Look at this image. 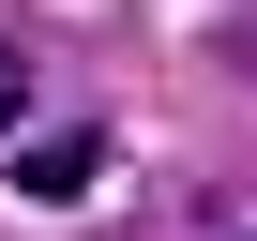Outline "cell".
<instances>
[{
	"mask_svg": "<svg viewBox=\"0 0 257 241\" xmlns=\"http://www.w3.org/2000/svg\"><path fill=\"white\" fill-rule=\"evenodd\" d=\"M0 120H16V60H0Z\"/></svg>",
	"mask_w": 257,
	"mask_h": 241,
	"instance_id": "2",
	"label": "cell"
},
{
	"mask_svg": "<svg viewBox=\"0 0 257 241\" xmlns=\"http://www.w3.org/2000/svg\"><path fill=\"white\" fill-rule=\"evenodd\" d=\"M16 181H31V196H76V181H91V136H31Z\"/></svg>",
	"mask_w": 257,
	"mask_h": 241,
	"instance_id": "1",
	"label": "cell"
}]
</instances>
